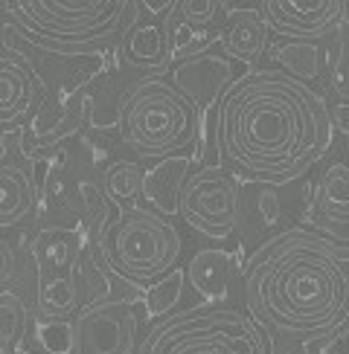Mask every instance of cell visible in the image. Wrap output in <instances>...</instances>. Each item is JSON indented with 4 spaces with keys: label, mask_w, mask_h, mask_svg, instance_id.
Instances as JSON below:
<instances>
[{
    "label": "cell",
    "mask_w": 349,
    "mask_h": 354,
    "mask_svg": "<svg viewBox=\"0 0 349 354\" xmlns=\"http://www.w3.org/2000/svg\"><path fill=\"white\" fill-rule=\"evenodd\" d=\"M242 195L244 183L236 171L215 163H201L178 189V215L186 227L207 239H230L242 227Z\"/></svg>",
    "instance_id": "ba28073f"
},
{
    "label": "cell",
    "mask_w": 349,
    "mask_h": 354,
    "mask_svg": "<svg viewBox=\"0 0 349 354\" xmlns=\"http://www.w3.org/2000/svg\"><path fill=\"white\" fill-rule=\"evenodd\" d=\"M44 99H47V82L21 53H12L6 47L0 55V128L3 134L24 128L44 105Z\"/></svg>",
    "instance_id": "7c38bea8"
},
{
    "label": "cell",
    "mask_w": 349,
    "mask_h": 354,
    "mask_svg": "<svg viewBox=\"0 0 349 354\" xmlns=\"http://www.w3.org/2000/svg\"><path fill=\"white\" fill-rule=\"evenodd\" d=\"M259 9L271 35H280L283 41L317 44L338 29L349 12V3L343 0H265Z\"/></svg>",
    "instance_id": "30bf717a"
},
{
    "label": "cell",
    "mask_w": 349,
    "mask_h": 354,
    "mask_svg": "<svg viewBox=\"0 0 349 354\" xmlns=\"http://www.w3.org/2000/svg\"><path fill=\"white\" fill-rule=\"evenodd\" d=\"M140 12L125 24L120 38V58L134 67L157 76V70H166L169 62V15L174 0L166 3H137Z\"/></svg>",
    "instance_id": "8fae6325"
},
{
    "label": "cell",
    "mask_w": 349,
    "mask_h": 354,
    "mask_svg": "<svg viewBox=\"0 0 349 354\" xmlns=\"http://www.w3.org/2000/svg\"><path fill=\"white\" fill-rule=\"evenodd\" d=\"M247 314L274 343L309 348L349 328V241L288 227L242 268Z\"/></svg>",
    "instance_id": "7a4b0ae2"
},
{
    "label": "cell",
    "mask_w": 349,
    "mask_h": 354,
    "mask_svg": "<svg viewBox=\"0 0 349 354\" xmlns=\"http://www.w3.org/2000/svg\"><path fill=\"white\" fill-rule=\"evenodd\" d=\"M76 354H137L140 319L125 299H102L73 319Z\"/></svg>",
    "instance_id": "9c48e42d"
},
{
    "label": "cell",
    "mask_w": 349,
    "mask_h": 354,
    "mask_svg": "<svg viewBox=\"0 0 349 354\" xmlns=\"http://www.w3.org/2000/svg\"><path fill=\"white\" fill-rule=\"evenodd\" d=\"M125 0H6L21 35L55 53H82L125 29Z\"/></svg>",
    "instance_id": "52a82bcc"
},
{
    "label": "cell",
    "mask_w": 349,
    "mask_h": 354,
    "mask_svg": "<svg viewBox=\"0 0 349 354\" xmlns=\"http://www.w3.org/2000/svg\"><path fill=\"white\" fill-rule=\"evenodd\" d=\"M38 180L29 166L3 160L0 166V227L12 230L35 218Z\"/></svg>",
    "instance_id": "e0dca14e"
},
{
    "label": "cell",
    "mask_w": 349,
    "mask_h": 354,
    "mask_svg": "<svg viewBox=\"0 0 349 354\" xmlns=\"http://www.w3.org/2000/svg\"><path fill=\"white\" fill-rule=\"evenodd\" d=\"M0 259H3V270H0V282L9 288L12 276H15V253H12V241L3 239L0 241Z\"/></svg>",
    "instance_id": "484cf974"
},
{
    "label": "cell",
    "mask_w": 349,
    "mask_h": 354,
    "mask_svg": "<svg viewBox=\"0 0 349 354\" xmlns=\"http://www.w3.org/2000/svg\"><path fill=\"white\" fill-rule=\"evenodd\" d=\"M224 3L218 0H178L169 15V62L181 64L210 53L224 26Z\"/></svg>",
    "instance_id": "4fadbf2b"
},
{
    "label": "cell",
    "mask_w": 349,
    "mask_h": 354,
    "mask_svg": "<svg viewBox=\"0 0 349 354\" xmlns=\"http://www.w3.org/2000/svg\"><path fill=\"white\" fill-rule=\"evenodd\" d=\"M24 354H33V351H24Z\"/></svg>",
    "instance_id": "83f0119b"
},
{
    "label": "cell",
    "mask_w": 349,
    "mask_h": 354,
    "mask_svg": "<svg viewBox=\"0 0 349 354\" xmlns=\"http://www.w3.org/2000/svg\"><path fill=\"white\" fill-rule=\"evenodd\" d=\"M184 279H186L184 270H174V273L166 276L160 285L149 288V290H145V299H143V311L149 314V317H160V319L169 317L172 308H174V302L181 299V285H184Z\"/></svg>",
    "instance_id": "cb8c5ba5"
},
{
    "label": "cell",
    "mask_w": 349,
    "mask_h": 354,
    "mask_svg": "<svg viewBox=\"0 0 349 354\" xmlns=\"http://www.w3.org/2000/svg\"><path fill=\"white\" fill-rule=\"evenodd\" d=\"M224 26L218 32L224 55L236 64L256 67L262 58L271 53V29L262 18V9L256 6H233L224 3Z\"/></svg>",
    "instance_id": "9a60e30c"
},
{
    "label": "cell",
    "mask_w": 349,
    "mask_h": 354,
    "mask_svg": "<svg viewBox=\"0 0 349 354\" xmlns=\"http://www.w3.org/2000/svg\"><path fill=\"white\" fill-rule=\"evenodd\" d=\"M253 198L242 195V227L251 232H259V244L274 239L276 232H283V201H280V186H262L251 183ZM239 227V230H242Z\"/></svg>",
    "instance_id": "d6986e66"
},
{
    "label": "cell",
    "mask_w": 349,
    "mask_h": 354,
    "mask_svg": "<svg viewBox=\"0 0 349 354\" xmlns=\"http://www.w3.org/2000/svg\"><path fill=\"white\" fill-rule=\"evenodd\" d=\"M96 244L79 221H53L44 224L29 244L35 264V319L73 322L84 308L108 299V282L99 273Z\"/></svg>",
    "instance_id": "3957f363"
},
{
    "label": "cell",
    "mask_w": 349,
    "mask_h": 354,
    "mask_svg": "<svg viewBox=\"0 0 349 354\" xmlns=\"http://www.w3.org/2000/svg\"><path fill=\"white\" fill-rule=\"evenodd\" d=\"M114 131L137 160L189 157L201 134V111L169 76H143L116 102Z\"/></svg>",
    "instance_id": "277c9868"
},
{
    "label": "cell",
    "mask_w": 349,
    "mask_h": 354,
    "mask_svg": "<svg viewBox=\"0 0 349 354\" xmlns=\"http://www.w3.org/2000/svg\"><path fill=\"white\" fill-rule=\"evenodd\" d=\"M33 311L18 290H0V351L3 354H24V340L33 326Z\"/></svg>",
    "instance_id": "7402d4cb"
},
{
    "label": "cell",
    "mask_w": 349,
    "mask_h": 354,
    "mask_svg": "<svg viewBox=\"0 0 349 354\" xmlns=\"http://www.w3.org/2000/svg\"><path fill=\"white\" fill-rule=\"evenodd\" d=\"M137 354H271V346L251 314L233 305H195L157 319Z\"/></svg>",
    "instance_id": "8992f818"
},
{
    "label": "cell",
    "mask_w": 349,
    "mask_h": 354,
    "mask_svg": "<svg viewBox=\"0 0 349 354\" xmlns=\"http://www.w3.org/2000/svg\"><path fill=\"white\" fill-rule=\"evenodd\" d=\"M35 337L47 354H76V326L73 322L35 319Z\"/></svg>",
    "instance_id": "d4e9b609"
},
{
    "label": "cell",
    "mask_w": 349,
    "mask_h": 354,
    "mask_svg": "<svg viewBox=\"0 0 349 354\" xmlns=\"http://www.w3.org/2000/svg\"><path fill=\"white\" fill-rule=\"evenodd\" d=\"M239 79V64L222 53H201L189 62L174 64L172 82L198 105V111L218 108L227 87Z\"/></svg>",
    "instance_id": "5bb4252c"
},
{
    "label": "cell",
    "mask_w": 349,
    "mask_h": 354,
    "mask_svg": "<svg viewBox=\"0 0 349 354\" xmlns=\"http://www.w3.org/2000/svg\"><path fill=\"white\" fill-rule=\"evenodd\" d=\"M96 256L102 268H108L114 276L140 290H149L181 270L184 241L178 227L163 212L134 206L111 218L96 241Z\"/></svg>",
    "instance_id": "5b68a950"
},
{
    "label": "cell",
    "mask_w": 349,
    "mask_h": 354,
    "mask_svg": "<svg viewBox=\"0 0 349 354\" xmlns=\"http://www.w3.org/2000/svg\"><path fill=\"white\" fill-rule=\"evenodd\" d=\"M314 215L326 224L343 227L349 224V157L334 154L329 163L320 169L312 189Z\"/></svg>",
    "instance_id": "ac0fdd59"
},
{
    "label": "cell",
    "mask_w": 349,
    "mask_h": 354,
    "mask_svg": "<svg viewBox=\"0 0 349 354\" xmlns=\"http://www.w3.org/2000/svg\"><path fill=\"white\" fill-rule=\"evenodd\" d=\"M215 142L242 183L291 186L323 163L334 142L329 102L283 70H251L215 108Z\"/></svg>",
    "instance_id": "6da1fadb"
},
{
    "label": "cell",
    "mask_w": 349,
    "mask_h": 354,
    "mask_svg": "<svg viewBox=\"0 0 349 354\" xmlns=\"http://www.w3.org/2000/svg\"><path fill=\"white\" fill-rule=\"evenodd\" d=\"M99 180L102 189H105V198L111 201L116 212L140 206L137 201L145 192V169L140 163H134V160H111L99 171Z\"/></svg>",
    "instance_id": "ffe728a7"
},
{
    "label": "cell",
    "mask_w": 349,
    "mask_h": 354,
    "mask_svg": "<svg viewBox=\"0 0 349 354\" xmlns=\"http://www.w3.org/2000/svg\"><path fill=\"white\" fill-rule=\"evenodd\" d=\"M271 354H309V351L297 348V346H280V343H276V351H271Z\"/></svg>",
    "instance_id": "4316f807"
},
{
    "label": "cell",
    "mask_w": 349,
    "mask_h": 354,
    "mask_svg": "<svg viewBox=\"0 0 349 354\" xmlns=\"http://www.w3.org/2000/svg\"><path fill=\"white\" fill-rule=\"evenodd\" d=\"M283 73L294 76L297 82L309 84L312 82H323L326 79V58L320 44H300V41H283L271 50Z\"/></svg>",
    "instance_id": "44dd1931"
},
{
    "label": "cell",
    "mask_w": 349,
    "mask_h": 354,
    "mask_svg": "<svg viewBox=\"0 0 349 354\" xmlns=\"http://www.w3.org/2000/svg\"><path fill=\"white\" fill-rule=\"evenodd\" d=\"M244 261L222 247H204L186 264V282L193 288L201 305H227L233 285L242 279Z\"/></svg>",
    "instance_id": "2e32d148"
},
{
    "label": "cell",
    "mask_w": 349,
    "mask_h": 354,
    "mask_svg": "<svg viewBox=\"0 0 349 354\" xmlns=\"http://www.w3.org/2000/svg\"><path fill=\"white\" fill-rule=\"evenodd\" d=\"M326 84L338 108H349V12L332 32V47L326 50Z\"/></svg>",
    "instance_id": "603a6c76"
}]
</instances>
